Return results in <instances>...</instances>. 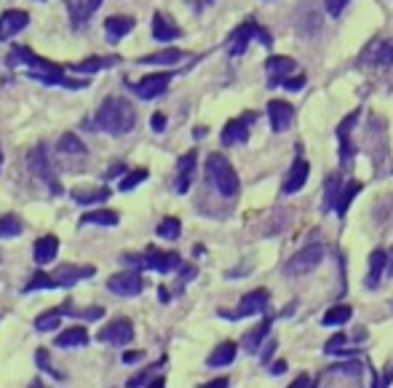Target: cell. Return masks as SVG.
Returning a JSON list of instances; mask_svg holds the SVG:
<instances>
[{"mask_svg":"<svg viewBox=\"0 0 393 388\" xmlns=\"http://www.w3.org/2000/svg\"><path fill=\"white\" fill-rule=\"evenodd\" d=\"M54 346L57 348H84L89 346V332L84 327H67L62 335H57Z\"/></svg>","mask_w":393,"mask_h":388,"instance_id":"d4e9b609","label":"cell"},{"mask_svg":"<svg viewBox=\"0 0 393 388\" xmlns=\"http://www.w3.org/2000/svg\"><path fill=\"white\" fill-rule=\"evenodd\" d=\"M198 388H227V377H215V380H209Z\"/></svg>","mask_w":393,"mask_h":388,"instance_id":"db71d44e","label":"cell"},{"mask_svg":"<svg viewBox=\"0 0 393 388\" xmlns=\"http://www.w3.org/2000/svg\"><path fill=\"white\" fill-rule=\"evenodd\" d=\"M161 364H164V362L153 364V367H147L144 372H139V375H134V377H131V380H129V383H126V388H139V386H144V383L150 380V375H153V372H155V370H158V367H161Z\"/></svg>","mask_w":393,"mask_h":388,"instance_id":"b9f144b4","label":"cell"},{"mask_svg":"<svg viewBox=\"0 0 393 388\" xmlns=\"http://www.w3.org/2000/svg\"><path fill=\"white\" fill-rule=\"evenodd\" d=\"M57 252H59V239L57 236H43L33 246V257H35L38 266H48L57 257Z\"/></svg>","mask_w":393,"mask_h":388,"instance_id":"44dd1931","label":"cell"},{"mask_svg":"<svg viewBox=\"0 0 393 388\" xmlns=\"http://www.w3.org/2000/svg\"><path fill=\"white\" fill-rule=\"evenodd\" d=\"M297 70V62L289 57H270L265 62V73L270 78V86H281L286 81V75Z\"/></svg>","mask_w":393,"mask_h":388,"instance_id":"2e32d148","label":"cell"},{"mask_svg":"<svg viewBox=\"0 0 393 388\" xmlns=\"http://www.w3.org/2000/svg\"><path fill=\"white\" fill-rule=\"evenodd\" d=\"M150 126H153V132H164V129H166V115H164V113H153Z\"/></svg>","mask_w":393,"mask_h":388,"instance_id":"c3c4849f","label":"cell"},{"mask_svg":"<svg viewBox=\"0 0 393 388\" xmlns=\"http://www.w3.org/2000/svg\"><path fill=\"white\" fill-rule=\"evenodd\" d=\"M0 166H3V150H0Z\"/></svg>","mask_w":393,"mask_h":388,"instance_id":"6125c7cd","label":"cell"},{"mask_svg":"<svg viewBox=\"0 0 393 388\" xmlns=\"http://www.w3.org/2000/svg\"><path fill=\"white\" fill-rule=\"evenodd\" d=\"M270 300V295L268 290H254L249 295H244L239 303V311L236 314H230V319H246V316H254V314H262L265 311V305Z\"/></svg>","mask_w":393,"mask_h":388,"instance_id":"9a60e30c","label":"cell"},{"mask_svg":"<svg viewBox=\"0 0 393 388\" xmlns=\"http://www.w3.org/2000/svg\"><path fill=\"white\" fill-rule=\"evenodd\" d=\"M308 174H310V164L305 158H295V164H292V169L286 174L284 180V193H297L305 188V182H308Z\"/></svg>","mask_w":393,"mask_h":388,"instance_id":"e0dca14e","label":"cell"},{"mask_svg":"<svg viewBox=\"0 0 393 388\" xmlns=\"http://www.w3.org/2000/svg\"><path fill=\"white\" fill-rule=\"evenodd\" d=\"M358 190H361V182H356V180L343 185V193H340V201H337V209H334L340 217H346L348 215V207L353 204V198L358 195Z\"/></svg>","mask_w":393,"mask_h":388,"instance_id":"e575fe53","label":"cell"},{"mask_svg":"<svg viewBox=\"0 0 393 388\" xmlns=\"http://www.w3.org/2000/svg\"><path fill=\"white\" fill-rule=\"evenodd\" d=\"M249 121H254V113H246L244 118H233L222 129V145H244L249 139Z\"/></svg>","mask_w":393,"mask_h":388,"instance_id":"4fadbf2b","label":"cell"},{"mask_svg":"<svg viewBox=\"0 0 393 388\" xmlns=\"http://www.w3.org/2000/svg\"><path fill=\"white\" fill-rule=\"evenodd\" d=\"M268 118H270L273 132H286L295 121V108L284 99H273V102H268Z\"/></svg>","mask_w":393,"mask_h":388,"instance_id":"5bb4252c","label":"cell"},{"mask_svg":"<svg viewBox=\"0 0 393 388\" xmlns=\"http://www.w3.org/2000/svg\"><path fill=\"white\" fill-rule=\"evenodd\" d=\"M99 343H110V346H126L134 340V324H131L129 319H113L108 327L99 329Z\"/></svg>","mask_w":393,"mask_h":388,"instance_id":"30bf717a","label":"cell"},{"mask_svg":"<svg viewBox=\"0 0 393 388\" xmlns=\"http://www.w3.org/2000/svg\"><path fill=\"white\" fill-rule=\"evenodd\" d=\"M70 198L81 207H94L110 198V188H75L70 193Z\"/></svg>","mask_w":393,"mask_h":388,"instance_id":"603a6c76","label":"cell"},{"mask_svg":"<svg viewBox=\"0 0 393 388\" xmlns=\"http://www.w3.org/2000/svg\"><path fill=\"white\" fill-rule=\"evenodd\" d=\"M385 266H388V252L375 249L370 255V273H367V279H364V287H367V290H377L382 273H385Z\"/></svg>","mask_w":393,"mask_h":388,"instance_id":"ffe728a7","label":"cell"},{"mask_svg":"<svg viewBox=\"0 0 393 388\" xmlns=\"http://www.w3.org/2000/svg\"><path fill=\"white\" fill-rule=\"evenodd\" d=\"M59 311L64 316H75V319H84V321H96L99 316H105V308L99 305H91V308H72L70 303L59 305Z\"/></svg>","mask_w":393,"mask_h":388,"instance_id":"d6a6232c","label":"cell"},{"mask_svg":"<svg viewBox=\"0 0 393 388\" xmlns=\"http://www.w3.org/2000/svg\"><path fill=\"white\" fill-rule=\"evenodd\" d=\"M358 115H361V113H358V110H353V113H351L348 118H343V123H340V129H337V137H348V132H351V129L356 126Z\"/></svg>","mask_w":393,"mask_h":388,"instance_id":"7bdbcfd3","label":"cell"},{"mask_svg":"<svg viewBox=\"0 0 393 388\" xmlns=\"http://www.w3.org/2000/svg\"><path fill=\"white\" fill-rule=\"evenodd\" d=\"M30 25V13L19 11V8H8L0 13V43L13 38L16 33H22L24 27Z\"/></svg>","mask_w":393,"mask_h":388,"instance_id":"7c38bea8","label":"cell"},{"mask_svg":"<svg viewBox=\"0 0 393 388\" xmlns=\"http://www.w3.org/2000/svg\"><path fill=\"white\" fill-rule=\"evenodd\" d=\"M251 38H257L262 46H273V40H270V35H268V30H262L254 19H246L241 27H236L233 33H230V38H227V54L230 57H241L244 51H246V46H249Z\"/></svg>","mask_w":393,"mask_h":388,"instance_id":"8992f818","label":"cell"},{"mask_svg":"<svg viewBox=\"0 0 393 388\" xmlns=\"http://www.w3.org/2000/svg\"><path fill=\"white\" fill-rule=\"evenodd\" d=\"M22 233V219L16 215H3L0 217V239H16Z\"/></svg>","mask_w":393,"mask_h":388,"instance_id":"8d00e7d4","label":"cell"},{"mask_svg":"<svg viewBox=\"0 0 393 388\" xmlns=\"http://www.w3.org/2000/svg\"><path fill=\"white\" fill-rule=\"evenodd\" d=\"M324 6H326V13H329L332 19H337V16L343 13V8L348 6V0H324Z\"/></svg>","mask_w":393,"mask_h":388,"instance_id":"f6af8a7d","label":"cell"},{"mask_svg":"<svg viewBox=\"0 0 393 388\" xmlns=\"http://www.w3.org/2000/svg\"><path fill=\"white\" fill-rule=\"evenodd\" d=\"M108 290L118 297H137L144 290V281L137 270H120L108 279Z\"/></svg>","mask_w":393,"mask_h":388,"instance_id":"9c48e42d","label":"cell"},{"mask_svg":"<svg viewBox=\"0 0 393 388\" xmlns=\"http://www.w3.org/2000/svg\"><path fill=\"white\" fill-rule=\"evenodd\" d=\"M193 171H195V150L185 153L177 161V193H188L193 182Z\"/></svg>","mask_w":393,"mask_h":388,"instance_id":"7402d4cb","label":"cell"},{"mask_svg":"<svg viewBox=\"0 0 393 388\" xmlns=\"http://www.w3.org/2000/svg\"><path fill=\"white\" fill-rule=\"evenodd\" d=\"M57 147H59L62 156H81V158H84L86 153H89V150H86V145L81 142V137H75V134H70V132L62 134L59 145H57Z\"/></svg>","mask_w":393,"mask_h":388,"instance_id":"4dcf8cb0","label":"cell"},{"mask_svg":"<svg viewBox=\"0 0 393 388\" xmlns=\"http://www.w3.org/2000/svg\"><path fill=\"white\" fill-rule=\"evenodd\" d=\"M319 386V380L316 377H310V375H300L297 380H292L289 383V388H316Z\"/></svg>","mask_w":393,"mask_h":388,"instance_id":"bcb514c9","label":"cell"},{"mask_svg":"<svg viewBox=\"0 0 393 388\" xmlns=\"http://www.w3.org/2000/svg\"><path fill=\"white\" fill-rule=\"evenodd\" d=\"M120 260L139 270H158V273H171V270L182 268L177 252H158V249H147L144 255H123Z\"/></svg>","mask_w":393,"mask_h":388,"instance_id":"5b68a950","label":"cell"},{"mask_svg":"<svg viewBox=\"0 0 393 388\" xmlns=\"http://www.w3.org/2000/svg\"><path fill=\"white\" fill-rule=\"evenodd\" d=\"M391 383H393V367L388 364V367H385V372H382V380L375 388H388Z\"/></svg>","mask_w":393,"mask_h":388,"instance_id":"f907efd6","label":"cell"},{"mask_svg":"<svg viewBox=\"0 0 393 388\" xmlns=\"http://www.w3.org/2000/svg\"><path fill=\"white\" fill-rule=\"evenodd\" d=\"M120 359H123V364L142 362V359H144V351H129V353H123V356H120Z\"/></svg>","mask_w":393,"mask_h":388,"instance_id":"681fc988","label":"cell"},{"mask_svg":"<svg viewBox=\"0 0 393 388\" xmlns=\"http://www.w3.org/2000/svg\"><path fill=\"white\" fill-rule=\"evenodd\" d=\"M102 3H105V0H86V11H89V16H91Z\"/></svg>","mask_w":393,"mask_h":388,"instance_id":"6f0895ef","label":"cell"},{"mask_svg":"<svg viewBox=\"0 0 393 388\" xmlns=\"http://www.w3.org/2000/svg\"><path fill=\"white\" fill-rule=\"evenodd\" d=\"M147 388H166V380H164V377H155V380H150V386Z\"/></svg>","mask_w":393,"mask_h":388,"instance_id":"91938a15","label":"cell"},{"mask_svg":"<svg viewBox=\"0 0 393 388\" xmlns=\"http://www.w3.org/2000/svg\"><path fill=\"white\" fill-rule=\"evenodd\" d=\"M236 353H239V346H236L233 340H225V343H220L215 351L209 353L206 364H209V367H227V364H233Z\"/></svg>","mask_w":393,"mask_h":388,"instance_id":"484cf974","label":"cell"},{"mask_svg":"<svg viewBox=\"0 0 393 388\" xmlns=\"http://www.w3.org/2000/svg\"><path fill=\"white\" fill-rule=\"evenodd\" d=\"M147 174H150V171H147V169H134V171H129V174H126V177L120 180L118 188H120V190H123V193H126V190H134V188H137L139 182L147 180Z\"/></svg>","mask_w":393,"mask_h":388,"instance_id":"f35d334b","label":"cell"},{"mask_svg":"<svg viewBox=\"0 0 393 388\" xmlns=\"http://www.w3.org/2000/svg\"><path fill=\"white\" fill-rule=\"evenodd\" d=\"M375 51H377V54H375V62H377V64H393V43L391 40L377 43Z\"/></svg>","mask_w":393,"mask_h":388,"instance_id":"60d3db41","label":"cell"},{"mask_svg":"<svg viewBox=\"0 0 393 388\" xmlns=\"http://www.w3.org/2000/svg\"><path fill=\"white\" fill-rule=\"evenodd\" d=\"M324 249L321 244H310L305 249H300L297 255H292L286 260L284 266V273L286 276H302V273H310V270H316V268L321 266L324 260Z\"/></svg>","mask_w":393,"mask_h":388,"instance_id":"ba28073f","label":"cell"},{"mask_svg":"<svg viewBox=\"0 0 393 388\" xmlns=\"http://www.w3.org/2000/svg\"><path fill=\"white\" fill-rule=\"evenodd\" d=\"M351 316H353V308H351V305H334V308H329V311L324 314L321 324L324 327H340V324H346Z\"/></svg>","mask_w":393,"mask_h":388,"instance_id":"1f68e13d","label":"cell"},{"mask_svg":"<svg viewBox=\"0 0 393 388\" xmlns=\"http://www.w3.org/2000/svg\"><path fill=\"white\" fill-rule=\"evenodd\" d=\"M118 212L113 209H96V212H89L81 217V225H102V228H115L118 225Z\"/></svg>","mask_w":393,"mask_h":388,"instance_id":"4316f807","label":"cell"},{"mask_svg":"<svg viewBox=\"0 0 393 388\" xmlns=\"http://www.w3.org/2000/svg\"><path fill=\"white\" fill-rule=\"evenodd\" d=\"M27 164H30V171L35 174L40 182H46L48 185V193L51 195H62V182L57 180V171L51 166V161H48V153H46V145H38L30 150V156H27Z\"/></svg>","mask_w":393,"mask_h":388,"instance_id":"52a82bcc","label":"cell"},{"mask_svg":"<svg viewBox=\"0 0 393 388\" xmlns=\"http://www.w3.org/2000/svg\"><path fill=\"white\" fill-rule=\"evenodd\" d=\"M340 193H343V180H340V174H329V177H326V185H324V212L337 209Z\"/></svg>","mask_w":393,"mask_h":388,"instance_id":"83f0119b","label":"cell"},{"mask_svg":"<svg viewBox=\"0 0 393 388\" xmlns=\"http://www.w3.org/2000/svg\"><path fill=\"white\" fill-rule=\"evenodd\" d=\"M62 311H59V305L57 308H51V311H46V314H40L35 319V329L38 332H54V329H59L62 324Z\"/></svg>","mask_w":393,"mask_h":388,"instance_id":"836d02e7","label":"cell"},{"mask_svg":"<svg viewBox=\"0 0 393 388\" xmlns=\"http://www.w3.org/2000/svg\"><path fill=\"white\" fill-rule=\"evenodd\" d=\"M346 335H343V332H337V335H334L332 340H329V343H326V346H324V351L326 353H343V343H346Z\"/></svg>","mask_w":393,"mask_h":388,"instance_id":"ee69618b","label":"cell"},{"mask_svg":"<svg viewBox=\"0 0 393 388\" xmlns=\"http://www.w3.org/2000/svg\"><path fill=\"white\" fill-rule=\"evenodd\" d=\"M179 59H185V51L179 49H166L158 51V54H147L142 59H137L139 64H177Z\"/></svg>","mask_w":393,"mask_h":388,"instance_id":"f546056e","label":"cell"},{"mask_svg":"<svg viewBox=\"0 0 393 388\" xmlns=\"http://www.w3.org/2000/svg\"><path fill=\"white\" fill-rule=\"evenodd\" d=\"M134 25H137L134 16H110L108 22H105V35H108L110 43H118V40H123L134 30Z\"/></svg>","mask_w":393,"mask_h":388,"instance_id":"d6986e66","label":"cell"},{"mask_svg":"<svg viewBox=\"0 0 393 388\" xmlns=\"http://www.w3.org/2000/svg\"><path fill=\"white\" fill-rule=\"evenodd\" d=\"M193 276H195V268H193V266H185V268H182V273H179V287H182V284H188V281H190Z\"/></svg>","mask_w":393,"mask_h":388,"instance_id":"f5cc1de1","label":"cell"},{"mask_svg":"<svg viewBox=\"0 0 393 388\" xmlns=\"http://www.w3.org/2000/svg\"><path fill=\"white\" fill-rule=\"evenodd\" d=\"M281 86H284V89H289V91H300V89L305 86V75H297V78H286Z\"/></svg>","mask_w":393,"mask_h":388,"instance_id":"7dc6e473","label":"cell"},{"mask_svg":"<svg viewBox=\"0 0 393 388\" xmlns=\"http://www.w3.org/2000/svg\"><path fill=\"white\" fill-rule=\"evenodd\" d=\"M270 335V319H262V324H257V327L251 329L249 335L244 338V348L249 353L254 351H260V346H262V340Z\"/></svg>","mask_w":393,"mask_h":388,"instance_id":"f1b7e54d","label":"cell"},{"mask_svg":"<svg viewBox=\"0 0 393 388\" xmlns=\"http://www.w3.org/2000/svg\"><path fill=\"white\" fill-rule=\"evenodd\" d=\"M155 233L161 236V239H166V241H177L179 233H182V222L177 217H166L161 219V225L155 228Z\"/></svg>","mask_w":393,"mask_h":388,"instance_id":"d590c367","label":"cell"},{"mask_svg":"<svg viewBox=\"0 0 393 388\" xmlns=\"http://www.w3.org/2000/svg\"><path fill=\"white\" fill-rule=\"evenodd\" d=\"M273 351H275V340H270V343L262 348V364H270V359H273Z\"/></svg>","mask_w":393,"mask_h":388,"instance_id":"816d5d0a","label":"cell"},{"mask_svg":"<svg viewBox=\"0 0 393 388\" xmlns=\"http://www.w3.org/2000/svg\"><path fill=\"white\" fill-rule=\"evenodd\" d=\"M270 372H273V375H284V372H286V362H284V359H278L275 364H270Z\"/></svg>","mask_w":393,"mask_h":388,"instance_id":"11a10c76","label":"cell"},{"mask_svg":"<svg viewBox=\"0 0 393 388\" xmlns=\"http://www.w3.org/2000/svg\"><path fill=\"white\" fill-rule=\"evenodd\" d=\"M385 276H393V246L388 252V266H385Z\"/></svg>","mask_w":393,"mask_h":388,"instance_id":"680465c9","label":"cell"},{"mask_svg":"<svg viewBox=\"0 0 393 388\" xmlns=\"http://www.w3.org/2000/svg\"><path fill=\"white\" fill-rule=\"evenodd\" d=\"M35 364H38V370H43V372H48L51 377H62L59 370H54V367H51V359H48V351H46V348H38V351H35Z\"/></svg>","mask_w":393,"mask_h":388,"instance_id":"ab89813d","label":"cell"},{"mask_svg":"<svg viewBox=\"0 0 393 388\" xmlns=\"http://www.w3.org/2000/svg\"><path fill=\"white\" fill-rule=\"evenodd\" d=\"M169 81H171V73H155V75L142 78L139 84H129V89L137 94V97L155 99V97H161V94L169 89Z\"/></svg>","mask_w":393,"mask_h":388,"instance_id":"8fae6325","label":"cell"},{"mask_svg":"<svg viewBox=\"0 0 393 388\" xmlns=\"http://www.w3.org/2000/svg\"><path fill=\"white\" fill-rule=\"evenodd\" d=\"M94 273H96L94 266H70V263H67V266H59L57 270H51V273L38 270L35 276L27 281L24 295H30V292H35V290H70L78 281L91 279Z\"/></svg>","mask_w":393,"mask_h":388,"instance_id":"3957f363","label":"cell"},{"mask_svg":"<svg viewBox=\"0 0 393 388\" xmlns=\"http://www.w3.org/2000/svg\"><path fill=\"white\" fill-rule=\"evenodd\" d=\"M158 297H161V303H169V297H171V295H169L166 287H161V290H158Z\"/></svg>","mask_w":393,"mask_h":388,"instance_id":"94428289","label":"cell"},{"mask_svg":"<svg viewBox=\"0 0 393 388\" xmlns=\"http://www.w3.org/2000/svg\"><path fill=\"white\" fill-rule=\"evenodd\" d=\"M134 123H137V110L129 99L120 97H108L94 115V129L110 134V137L129 134L134 129Z\"/></svg>","mask_w":393,"mask_h":388,"instance_id":"7a4b0ae2","label":"cell"},{"mask_svg":"<svg viewBox=\"0 0 393 388\" xmlns=\"http://www.w3.org/2000/svg\"><path fill=\"white\" fill-rule=\"evenodd\" d=\"M123 171H126V166H123V164H113V169L105 174V180H110V177H118V174H123Z\"/></svg>","mask_w":393,"mask_h":388,"instance_id":"9f6ffc18","label":"cell"},{"mask_svg":"<svg viewBox=\"0 0 393 388\" xmlns=\"http://www.w3.org/2000/svg\"><path fill=\"white\" fill-rule=\"evenodd\" d=\"M67 8L72 13V27H84L89 22V11H86V3L81 0H67Z\"/></svg>","mask_w":393,"mask_h":388,"instance_id":"74e56055","label":"cell"},{"mask_svg":"<svg viewBox=\"0 0 393 388\" xmlns=\"http://www.w3.org/2000/svg\"><path fill=\"white\" fill-rule=\"evenodd\" d=\"M120 62L118 54H113V57H89L84 62H75L70 64L72 73H84V75H91V73H99V70H108V67H115Z\"/></svg>","mask_w":393,"mask_h":388,"instance_id":"ac0fdd59","label":"cell"},{"mask_svg":"<svg viewBox=\"0 0 393 388\" xmlns=\"http://www.w3.org/2000/svg\"><path fill=\"white\" fill-rule=\"evenodd\" d=\"M182 35V30H179L171 19H169L166 13H155L153 16V38L155 40H161V43H166V40H174V38Z\"/></svg>","mask_w":393,"mask_h":388,"instance_id":"cb8c5ba5","label":"cell"},{"mask_svg":"<svg viewBox=\"0 0 393 388\" xmlns=\"http://www.w3.org/2000/svg\"><path fill=\"white\" fill-rule=\"evenodd\" d=\"M8 64L11 67H27V78H33L38 84H46V86H64V89H86V81H70L64 78V67L62 64H54V62L43 59L33 54L30 49L24 46H13L8 51Z\"/></svg>","mask_w":393,"mask_h":388,"instance_id":"6da1fadb","label":"cell"},{"mask_svg":"<svg viewBox=\"0 0 393 388\" xmlns=\"http://www.w3.org/2000/svg\"><path fill=\"white\" fill-rule=\"evenodd\" d=\"M206 177L209 182L217 188V193L225 195V198H233V195H239V174L236 169L230 166V161L225 156H220V153H212V156L206 158Z\"/></svg>","mask_w":393,"mask_h":388,"instance_id":"277c9868","label":"cell"}]
</instances>
